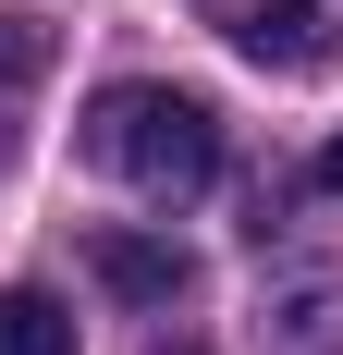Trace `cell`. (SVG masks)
Segmentation results:
<instances>
[{
	"instance_id": "1",
	"label": "cell",
	"mask_w": 343,
	"mask_h": 355,
	"mask_svg": "<svg viewBox=\"0 0 343 355\" xmlns=\"http://www.w3.org/2000/svg\"><path fill=\"white\" fill-rule=\"evenodd\" d=\"M86 159L110 184H135L147 209H184L221 184V110L196 86H99L86 98Z\"/></svg>"
},
{
	"instance_id": "2",
	"label": "cell",
	"mask_w": 343,
	"mask_h": 355,
	"mask_svg": "<svg viewBox=\"0 0 343 355\" xmlns=\"http://www.w3.org/2000/svg\"><path fill=\"white\" fill-rule=\"evenodd\" d=\"M258 73H331L343 62V0H196Z\"/></svg>"
},
{
	"instance_id": "3",
	"label": "cell",
	"mask_w": 343,
	"mask_h": 355,
	"mask_svg": "<svg viewBox=\"0 0 343 355\" xmlns=\"http://www.w3.org/2000/svg\"><path fill=\"white\" fill-rule=\"evenodd\" d=\"M86 270H99L123 306H184V294H196V257L160 245V233H123V220H110V233H86Z\"/></svg>"
},
{
	"instance_id": "4",
	"label": "cell",
	"mask_w": 343,
	"mask_h": 355,
	"mask_svg": "<svg viewBox=\"0 0 343 355\" xmlns=\"http://www.w3.org/2000/svg\"><path fill=\"white\" fill-rule=\"evenodd\" d=\"M49 62H62V37H49V12H0V159L25 147V98L49 86Z\"/></svg>"
},
{
	"instance_id": "5",
	"label": "cell",
	"mask_w": 343,
	"mask_h": 355,
	"mask_svg": "<svg viewBox=\"0 0 343 355\" xmlns=\"http://www.w3.org/2000/svg\"><path fill=\"white\" fill-rule=\"evenodd\" d=\"M0 355H74V306L49 282H0Z\"/></svg>"
},
{
	"instance_id": "6",
	"label": "cell",
	"mask_w": 343,
	"mask_h": 355,
	"mask_svg": "<svg viewBox=\"0 0 343 355\" xmlns=\"http://www.w3.org/2000/svg\"><path fill=\"white\" fill-rule=\"evenodd\" d=\"M319 184H331V196H343V135H331V147H319Z\"/></svg>"
},
{
	"instance_id": "7",
	"label": "cell",
	"mask_w": 343,
	"mask_h": 355,
	"mask_svg": "<svg viewBox=\"0 0 343 355\" xmlns=\"http://www.w3.org/2000/svg\"><path fill=\"white\" fill-rule=\"evenodd\" d=\"M147 355H208V343H147Z\"/></svg>"
}]
</instances>
